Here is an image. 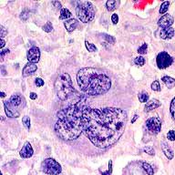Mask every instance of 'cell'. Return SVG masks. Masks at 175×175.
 Listing matches in <instances>:
<instances>
[{"mask_svg":"<svg viewBox=\"0 0 175 175\" xmlns=\"http://www.w3.org/2000/svg\"><path fill=\"white\" fill-rule=\"evenodd\" d=\"M128 116L118 108L83 109L84 131L93 145L99 149L111 147L123 134Z\"/></svg>","mask_w":175,"mask_h":175,"instance_id":"1","label":"cell"},{"mask_svg":"<svg viewBox=\"0 0 175 175\" xmlns=\"http://www.w3.org/2000/svg\"><path fill=\"white\" fill-rule=\"evenodd\" d=\"M83 106L81 101L62 109L58 113V121L55 124V131L58 136L64 141H74L78 139L82 131Z\"/></svg>","mask_w":175,"mask_h":175,"instance_id":"2","label":"cell"},{"mask_svg":"<svg viewBox=\"0 0 175 175\" xmlns=\"http://www.w3.org/2000/svg\"><path fill=\"white\" fill-rule=\"evenodd\" d=\"M78 85L89 96H99L107 93L111 87V80L106 73L99 68H84L77 74Z\"/></svg>","mask_w":175,"mask_h":175,"instance_id":"3","label":"cell"},{"mask_svg":"<svg viewBox=\"0 0 175 175\" xmlns=\"http://www.w3.org/2000/svg\"><path fill=\"white\" fill-rule=\"evenodd\" d=\"M55 91L61 101H67L75 92L70 76L68 73H61L55 81Z\"/></svg>","mask_w":175,"mask_h":175,"instance_id":"4","label":"cell"},{"mask_svg":"<svg viewBox=\"0 0 175 175\" xmlns=\"http://www.w3.org/2000/svg\"><path fill=\"white\" fill-rule=\"evenodd\" d=\"M76 14L81 22L89 23L94 19L95 15H96V9L91 2L78 1L76 7Z\"/></svg>","mask_w":175,"mask_h":175,"instance_id":"5","label":"cell"},{"mask_svg":"<svg viewBox=\"0 0 175 175\" xmlns=\"http://www.w3.org/2000/svg\"><path fill=\"white\" fill-rule=\"evenodd\" d=\"M41 169L44 173H47L49 175H58L62 172L61 165L51 158H48L42 162Z\"/></svg>","mask_w":175,"mask_h":175,"instance_id":"6","label":"cell"},{"mask_svg":"<svg viewBox=\"0 0 175 175\" xmlns=\"http://www.w3.org/2000/svg\"><path fill=\"white\" fill-rule=\"evenodd\" d=\"M172 62H173V58L170 56V54H168L167 52L162 51V52H160L157 55L156 63H157V66L159 68H161V69L167 68L168 67L171 66Z\"/></svg>","mask_w":175,"mask_h":175,"instance_id":"7","label":"cell"},{"mask_svg":"<svg viewBox=\"0 0 175 175\" xmlns=\"http://www.w3.org/2000/svg\"><path fill=\"white\" fill-rule=\"evenodd\" d=\"M146 129L147 131L153 135L158 134L162 131V121L158 117H153L146 121Z\"/></svg>","mask_w":175,"mask_h":175,"instance_id":"8","label":"cell"},{"mask_svg":"<svg viewBox=\"0 0 175 175\" xmlns=\"http://www.w3.org/2000/svg\"><path fill=\"white\" fill-rule=\"evenodd\" d=\"M27 58L28 62H31L34 64L38 63L39 61V58H40V50H39V48L38 47L31 48L27 51Z\"/></svg>","mask_w":175,"mask_h":175,"instance_id":"9","label":"cell"},{"mask_svg":"<svg viewBox=\"0 0 175 175\" xmlns=\"http://www.w3.org/2000/svg\"><path fill=\"white\" fill-rule=\"evenodd\" d=\"M173 23H174V18L172 15H169V14L164 15V16H162L158 20V25L160 27H162V29L172 27Z\"/></svg>","mask_w":175,"mask_h":175,"instance_id":"10","label":"cell"},{"mask_svg":"<svg viewBox=\"0 0 175 175\" xmlns=\"http://www.w3.org/2000/svg\"><path fill=\"white\" fill-rule=\"evenodd\" d=\"M4 107H5V111L8 118H18L20 116V113H19L17 109L13 107L11 103L9 101H4Z\"/></svg>","mask_w":175,"mask_h":175,"instance_id":"11","label":"cell"},{"mask_svg":"<svg viewBox=\"0 0 175 175\" xmlns=\"http://www.w3.org/2000/svg\"><path fill=\"white\" fill-rule=\"evenodd\" d=\"M33 153H34L33 148H32V146H31V144L29 143L28 141L25 142L22 150L20 151V152H19L20 156H21L22 158H24V159H28V158L32 157Z\"/></svg>","mask_w":175,"mask_h":175,"instance_id":"12","label":"cell"},{"mask_svg":"<svg viewBox=\"0 0 175 175\" xmlns=\"http://www.w3.org/2000/svg\"><path fill=\"white\" fill-rule=\"evenodd\" d=\"M38 69V67L36 64L34 63H31V62H28L26 66L24 67L23 70H22V76L24 78L26 77H28V76H31V75H33L35 72L37 71Z\"/></svg>","mask_w":175,"mask_h":175,"instance_id":"13","label":"cell"},{"mask_svg":"<svg viewBox=\"0 0 175 175\" xmlns=\"http://www.w3.org/2000/svg\"><path fill=\"white\" fill-rule=\"evenodd\" d=\"M159 107H161V102H160L158 99H151L150 101H148L145 105V112H149V111H152L153 109H158Z\"/></svg>","mask_w":175,"mask_h":175,"instance_id":"14","label":"cell"},{"mask_svg":"<svg viewBox=\"0 0 175 175\" xmlns=\"http://www.w3.org/2000/svg\"><path fill=\"white\" fill-rule=\"evenodd\" d=\"M9 102L11 103V105L13 107L17 109V108L22 106V103H25V101H24V99L20 96V95L16 94V95H13V96L10 98V99H9Z\"/></svg>","mask_w":175,"mask_h":175,"instance_id":"15","label":"cell"},{"mask_svg":"<svg viewBox=\"0 0 175 175\" xmlns=\"http://www.w3.org/2000/svg\"><path fill=\"white\" fill-rule=\"evenodd\" d=\"M174 29L172 27H169V28H162L160 31V37L162 39H171L174 36Z\"/></svg>","mask_w":175,"mask_h":175,"instance_id":"16","label":"cell"},{"mask_svg":"<svg viewBox=\"0 0 175 175\" xmlns=\"http://www.w3.org/2000/svg\"><path fill=\"white\" fill-rule=\"evenodd\" d=\"M78 22L77 19H74V18H71V19H68V20H66V22H64V26L65 27H66L67 31L71 33L73 32L75 29H76V27H78Z\"/></svg>","mask_w":175,"mask_h":175,"instance_id":"17","label":"cell"},{"mask_svg":"<svg viewBox=\"0 0 175 175\" xmlns=\"http://www.w3.org/2000/svg\"><path fill=\"white\" fill-rule=\"evenodd\" d=\"M162 150L164 153V155L168 158V160H172L174 154H173V152L172 148L169 146V145L166 143V142H162Z\"/></svg>","mask_w":175,"mask_h":175,"instance_id":"18","label":"cell"},{"mask_svg":"<svg viewBox=\"0 0 175 175\" xmlns=\"http://www.w3.org/2000/svg\"><path fill=\"white\" fill-rule=\"evenodd\" d=\"M162 80L163 81V83L165 84L168 89H172L175 87V78L170 77V76H164L162 77Z\"/></svg>","mask_w":175,"mask_h":175,"instance_id":"19","label":"cell"},{"mask_svg":"<svg viewBox=\"0 0 175 175\" xmlns=\"http://www.w3.org/2000/svg\"><path fill=\"white\" fill-rule=\"evenodd\" d=\"M106 7L109 11H113L117 7V2L116 0H109L106 3Z\"/></svg>","mask_w":175,"mask_h":175,"instance_id":"20","label":"cell"},{"mask_svg":"<svg viewBox=\"0 0 175 175\" xmlns=\"http://www.w3.org/2000/svg\"><path fill=\"white\" fill-rule=\"evenodd\" d=\"M70 16H71V13L68 8H62L61 11H60V16H59V18H60V19H68V18L70 17Z\"/></svg>","mask_w":175,"mask_h":175,"instance_id":"21","label":"cell"},{"mask_svg":"<svg viewBox=\"0 0 175 175\" xmlns=\"http://www.w3.org/2000/svg\"><path fill=\"white\" fill-rule=\"evenodd\" d=\"M142 168H143L144 171L147 172L148 175H153V173H154L153 169H152V167L149 163H147V162H142Z\"/></svg>","mask_w":175,"mask_h":175,"instance_id":"22","label":"cell"},{"mask_svg":"<svg viewBox=\"0 0 175 175\" xmlns=\"http://www.w3.org/2000/svg\"><path fill=\"white\" fill-rule=\"evenodd\" d=\"M169 6H170V2L169 1H165L161 5V7H160V14L163 15L165 14L169 9Z\"/></svg>","mask_w":175,"mask_h":175,"instance_id":"23","label":"cell"},{"mask_svg":"<svg viewBox=\"0 0 175 175\" xmlns=\"http://www.w3.org/2000/svg\"><path fill=\"white\" fill-rule=\"evenodd\" d=\"M148 99H149V94L147 92H141L139 94V101L141 103L148 102Z\"/></svg>","mask_w":175,"mask_h":175,"instance_id":"24","label":"cell"},{"mask_svg":"<svg viewBox=\"0 0 175 175\" xmlns=\"http://www.w3.org/2000/svg\"><path fill=\"white\" fill-rule=\"evenodd\" d=\"M85 46H86L87 49L89 52H96L98 50V48H96V46L91 43H89V41H85Z\"/></svg>","mask_w":175,"mask_h":175,"instance_id":"25","label":"cell"},{"mask_svg":"<svg viewBox=\"0 0 175 175\" xmlns=\"http://www.w3.org/2000/svg\"><path fill=\"white\" fill-rule=\"evenodd\" d=\"M22 122L24 124L25 128H26L27 129H30V119H29L28 116H24L22 119Z\"/></svg>","mask_w":175,"mask_h":175,"instance_id":"26","label":"cell"},{"mask_svg":"<svg viewBox=\"0 0 175 175\" xmlns=\"http://www.w3.org/2000/svg\"><path fill=\"white\" fill-rule=\"evenodd\" d=\"M134 63L137 65V66L141 67L145 64V58L143 57H137L134 59Z\"/></svg>","mask_w":175,"mask_h":175,"instance_id":"27","label":"cell"},{"mask_svg":"<svg viewBox=\"0 0 175 175\" xmlns=\"http://www.w3.org/2000/svg\"><path fill=\"white\" fill-rule=\"evenodd\" d=\"M142 151L144 152H146L148 153L149 155H152V156H154L155 155V151H154V149L151 146H145L143 149H142Z\"/></svg>","mask_w":175,"mask_h":175,"instance_id":"28","label":"cell"},{"mask_svg":"<svg viewBox=\"0 0 175 175\" xmlns=\"http://www.w3.org/2000/svg\"><path fill=\"white\" fill-rule=\"evenodd\" d=\"M147 49H148V44L146 43H144L141 47H139L138 48V53L139 54H141V55H144V54H146L147 53Z\"/></svg>","mask_w":175,"mask_h":175,"instance_id":"29","label":"cell"},{"mask_svg":"<svg viewBox=\"0 0 175 175\" xmlns=\"http://www.w3.org/2000/svg\"><path fill=\"white\" fill-rule=\"evenodd\" d=\"M170 111H171V115L173 119H175V98L172 99L171 102V107H170Z\"/></svg>","mask_w":175,"mask_h":175,"instance_id":"30","label":"cell"},{"mask_svg":"<svg viewBox=\"0 0 175 175\" xmlns=\"http://www.w3.org/2000/svg\"><path fill=\"white\" fill-rule=\"evenodd\" d=\"M43 30L45 32H47V33H50L53 31V26H52V24L50 22H48L45 26L43 27Z\"/></svg>","mask_w":175,"mask_h":175,"instance_id":"31","label":"cell"},{"mask_svg":"<svg viewBox=\"0 0 175 175\" xmlns=\"http://www.w3.org/2000/svg\"><path fill=\"white\" fill-rule=\"evenodd\" d=\"M152 89L154 91H161V86H160V82L158 80H155L152 83Z\"/></svg>","mask_w":175,"mask_h":175,"instance_id":"32","label":"cell"},{"mask_svg":"<svg viewBox=\"0 0 175 175\" xmlns=\"http://www.w3.org/2000/svg\"><path fill=\"white\" fill-rule=\"evenodd\" d=\"M112 173V161L109 162V170L107 172H101L102 175H111Z\"/></svg>","mask_w":175,"mask_h":175,"instance_id":"33","label":"cell"},{"mask_svg":"<svg viewBox=\"0 0 175 175\" xmlns=\"http://www.w3.org/2000/svg\"><path fill=\"white\" fill-rule=\"evenodd\" d=\"M167 139L171 141H175V131H170L167 133Z\"/></svg>","mask_w":175,"mask_h":175,"instance_id":"34","label":"cell"},{"mask_svg":"<svg viewBox=\"0 0 175 175\" xmlns=\"http://www.w3.org/2000/svg\"><path fill=\"white\" fill-rule=\"evenodd\" d=\"M102 36H104L103 38L106 39V40L109 43V44H113V43H115V38L112 37V36H109V35H107V34H103Z\"/></svg>","mask_w":175,"mask_h":175,"instance_id":"35","label":"cell"},{"mask_svg":"<svg viewBox=\"0 0 175 175\" xmlns=\"http://www.w3.org/2000/svg\"><path fill=\"white\" fill-rule=\"evenodd\" d=\"M28 17H29V13H28L27 10L23 11V12L21 13V15H20V18L22 19V20H24V21H26L27 19L28 18Z\"/></svg>","mask_w":175,"mask_h":175,"instance_id":"36","label":"cell"},{"mask_svg":"<svg viewBox=\"0 0 175 175\" xmlns=\"http://www.w3.org/2000/svg\"><path fill=\"white\" fill-rule=\"evenodd\" d=\"M35 84H36L37 87H42L44 86V80L40 78H38L35 79Z\"/></svg>","mask_w":175,"mask_h":175,"instance_id":"37","label":"cell"},{"mask_svg":"<svg viewBox=\"0 0 175 175\" xmlns=\"http://www.w3.org/2000/svg\"><path fill=\"white\" fill-rule=\"evenodd\" d=\"M0 28H1L0 29V31H1V33H0V37H1V38H3L7 34V30L3 26H0Z\"/></svg>","mask_w":175,"mask_h":175,"instance_id":"38","label":"cell"},{"mask_svg":"<svg viewBox=\"0 0 175 175\" xmlns=\"http://www.w3.org/2000/svg\"><path fill=\"white\" fill-rule=\"evenodd\" d=\"M111 21L113 24L116 25L118 22H119V17H118V15L117 14H113L112 16H111Z\"/></svg>","mask_w":175,"mask_h":175,"instance_id":"39","label":"cell"},{"mask_svg":"<svg viewBox=\"0 0 175 175\" xmlns=\"http://www.w3.org/2000/svg\"><path fill=\"white\" fill-rule=\"evenodd\" d=\"M52 4L54 5L55 7H56L57 9H61V7H61V4L59 3L58 1H53Z\"/></svg>","mask_w":175,"mask_h":175,"instance_id":"40","label":"cell"},{"mask_svg":"<svg viewBox=\"0 0 175 175\" xmlns=\"http://www.w3.org/2000/svg\"><path fill=\"white\" fill-rule=\"evenodd\" d=\"M9 52H10V51H9V49H4V50H2L1 52H0V56H1V58H4L5 55L8 54Z\"/></svg>","mask_w":175,"mask_h":175,"instance_id":"41","label":"cell"},{"mask_svg":"<svg viewBox=\"0 0 175 175\" xmlns=\"http://www.w3.org/2000/svg\"><path fill=\"white\" fill-rule=\"evenodd\" d=\"M29 97H30L31 99H36L38 96H37V94L35 93V92H31L30 94H29Z\"/></svg>","mask_w":175,"mask_h":175,"instance_id":"42","label":"cell"},{"mask_svg":"<svg viewBox=\"0 0 175 175\" xmlns=\"http://www.w3.org/2000/svg\"><path fill=\"white\" fill-rule=\"evenodd\" d=\"M138 118H139V116H138V115H137V114H135L134 116H133V119H131V123H134L135 121H136V119H137Z\"/></svg>","mask_w":175,"mask_h":175,"instance_id":"43","label":"cell"},{"mask_svg":"<svg viewBox=\"0 0 175 175\" xmlns=\"http://www.w3.org/2000/svg\"><path fill=\"white\" fill-rule=\"evenodd\" d=\"M5 45H6V41H5L4 39L2 38V39H1V45H0V48H4V46H5Z\"/></svg>","mask_w":175,"mask_h":175,"instance_id":"44","label":"cell"},{"mask_svg":"<svg viewBox=\"0 0 175 175\" xmlns=\"http://www.w3.org/2000/svg\"><path fill=\"white\" fill-rule=\"evenodd\" d=\"M0 95H1V98H4L5 96H6V94H5L4 92H1V93H0Z\"/></svg>","mask_w":175,"mask_h":175,"instance_id":"45","label":"cell"}]
</instances>
